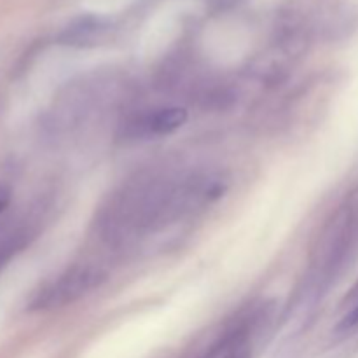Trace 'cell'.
<instances>
[{
	"instance_id": "obj_4",
	"label": "cell",
	"mask_w": 358,
	"mask_h": 358,
	"mask_svg": "<svg viewBox=\"0 0 358 358\" xmlns=\"http://www.w3.org/2000/svg\"><path fill=\"white\" fill-rule=\"evenodd\" d=\"M10 201V191L7 185L0 184V212H3V210L7 208V205H9Z\"/></svg>"
},
{
	"instance_id": "obj_1",
	"label": "cell",
	"mask_w": 358,
	"mask_h": 358,
	"mask_svg": "<svg viewBox=\"0 0 358 358\" xmlns=\"http://www.w3.org/2000/svg\"><path fill=\"white\" fill-rule=\"evenodd\" d=\"M105 280V275L93 266H76L63 273L62 276L49 283L48 287L37 292L31 301L34 310H52L62 308L80 297L87 296Z\"/></svg>"
},
{
	"instance_id": "obj_3",
	"label": "cell",
	"mask_w": 358,
	"mask_h": 358,
	"mask_svg": "<svg viewBox=\"0 0 358 358\" xmlns=\"http://www.w3.org/2000/svg\"><path fill=\"white\" fill-rule=\"evenodd\" d=\"M201 358H247V348L240 334H233L213 346L206 355Z\"/></svg>"
},
{
	"instance_id": "obj_2",
	"label": "cell",
	"mask_w": 358,
	"mask_h": 358,
	"mask_svg": "<svg viewBox=\"0 0 358 358\" xmlns=\"http://www.w3.org/2000/svg\"><path fill=\"white\" fill-rule=\"evenodd\" d=\"M185 121H187V112L184 108L166 107L150 114L145 121V128L152 135L163 136L180 129L185 124Z\"/></svg>"
}]
</instances>
